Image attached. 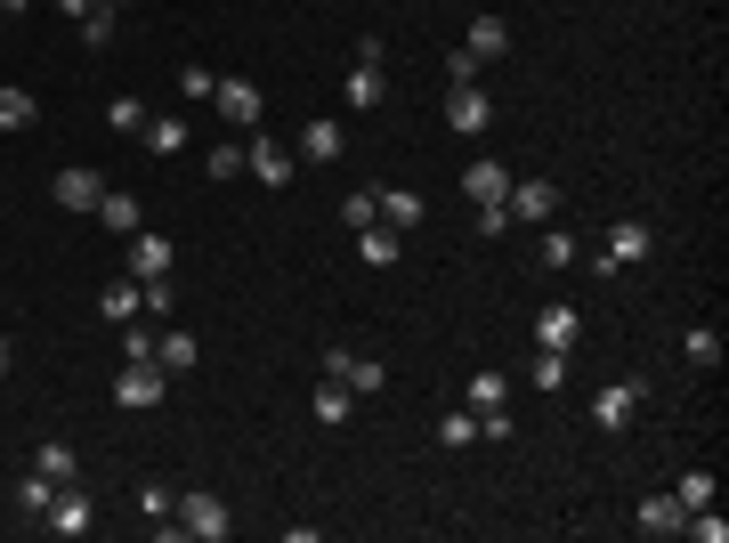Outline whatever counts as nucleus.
Listing matches in <instances>:
<instances>
[{"mask_svg": "<svg viewBox=\"0 0 729 543\" xmlns=\"http://www.w3.org/2000/svg\"><path fill=\"white\" fill-rule=\"evenodd\" d=\"M171 511H178L171 527H178V535H195V543H219L227 527H236V520H227V503L212 495V486H195V495H178Z\"/></svg>", "mask_w": 729, "mask_h": 543, "instance_id": "f257e3e1", "label": "nucleus"}, {"mask_svg": "<svg viewBox=\"0 0 729 543\" xmlns=\"http://www.w3.org/2000/svg\"><path fill=\"white\" fill-rule=\"evenodd\" d=\"M163 398H171V373L154 366V357L122 366V381H114V406H122V413H146V406H163Z\"/></svg>", "mask_w": 729, "mask_h": 543, "instance_id": "f03ea898", "label": "nucleus"}, {"mask_svg": "<svg viewBox=\"0 0 729 543\" xmlns=\"http://www.w3.org/2000/svg\"><path fill=\"white\" fill-rule=\"evenodd\" d=\"M559 203H567V195L552 187V178H511L503 212H511V219H527V227H552V219H559Z\"/></svg>", "mask_w": 729, "mask_h": 543, "instance_id": "7ed1b4c3", "label": "nucleus"}, {"mask_svg": "<svg viewBox=\"0 0 729 543\" xmlns=\"http://www.w3.org/2000/svg\"><path fill=\"white\" fill-rule=\"evenodd\" d=\"M244 171L259 178V187H292V171H300V154H292V146H284V139H268V131H259V139L244 146Z\"/></svg>", "mask_w": 729, "mask_h": 543, "instance_id": "20e7f679", "label": "nucleus"}, {"mask_svg": "<svg viewBox=\"0 0 729 543\" xmlns=\"http://www.w3.org/2000/svg\"><path fill=\"white\" fill-rule=\"evenodd\" d=\"M381 98H389V73H381V41H364V49H357V65H349V106H357V114H373Z\"/></svg>", "mask_w": 729, "mask_h": 543, "instance_id": "39448f33", "label": "nucleus"}, {"mask_svg": "<svg viewBox=\"0 0 729 543\" xmlns=\"http://www.w3.org/2000/svg\"><path fill=\"white\" fill-rule=\"evenodd\" d=\"M41 520L58 527V535H90V527H97V503L82 495V479H73V486H58V495H49V511H41Z\"/></svg>", "mask_w": 729, "mask_h": 543, "instance_id": "423d86ee", "label": "nucleus"}, {"mask_svg": "<svg viewBox=\"0 0 729 543\" xmlns=\"http://www.w3.org/2000/svg\"><path fill=\"white\" fill-rule=\"evenodd\" d=\"M633 260H648V219H616V227H608V252H600L592 268L616 276V268H633Z\"/></svg>", "mask_w": 729, "mask_h": 543, "instance_id": "0eeeda50", "label": "nucleus"}, {"mask_svg": "<svg viewBox=\"0 0 729 543\" xmlns=\"http://www.w3.org/2000/svg\"><path fill=\"white\" fill-rule=\"evenodd\" d=\"M446 122H454L462 139H479L486 122H494V98H486L479 82H454V90H446Z\"/></svg>", "mask_w": 729, "mask_h": 543, "instance_id": "6e6552de", "label": "nucleus"}, {"mask_svg": "<svg viewBox=\"0 0 729 543\" xmlns=\"http://www.w3.org/2000/svg\"><path fill=\"white\" fill-rule=\"evenodd\" d=\"M58 203L65 212H97V203H106V178H97L90 163H65L58 171Z\"/></svg>", "mask_w": 729, "mask_h": 543, "instance_id": "1a4fd4ad", "label": "nucleus"}, {"mask_svg": "<svg viewBox=\"0 0 729 543\" xmlns=\"http://www.w3.org/2000/svg\"><path fill=\"white\" fill-rule=\"evenodd\" d=\"M373 203H381V227H398V236H405V227H422V219H430V203L413 195V187H373Z\"/></svg>", "mask_w": 729, "mask_h": 543, "instance_id": "9d476101", "label": "nucleus"}, {"mask_svg": "<svg viewBox=\"0 0 729 543\" xmlns=\"http://www.w3.org/2000/svg\"><path fill=\"white\" fill-rule=\"evenodd\" d=\"M576 332H584V317H576V308H567V300H552V308H543V317H535V341H543V349H559V357L576 349Z\"/></svg>", "mask_w": 729, "mask_h": 543, "instance_id": "9b49d317", "label": "nucleus"}, {"mask_svg": "<svg viewBox=\"0 0 729 543\" xmlns=\"http://www.w3.org/2000/svg\"><path fill=\"white\" fill-rule=\"evenodd\" d=\"M633 406H640V381H608V390L592 398V422H600V430H624V422H633Z\"/></svg>", "mask_w": 729, "mask_h": 543, "instance_id": "f8f14e48", "label": "nucleus"}, {"mask_svg": "<svg viewBox=\"0 0 729 543\" xmlns=\"http://www.w3.org/2000/svg\"><path fill=\"white\" fill-rule=\"evenodd\" d=\"M171 260H178V252H171V236H146V227H138V244H130V276H171Z\"/></svg>", "mask_w": 729, "mask_h": 543, "instance_id": "ddd939ff", "label": "nucleus"}, {"mask_svg": "<svg viewBox=\"0 0 729 543\" xmlns=\"http://www.w3.org/2000/svg\"><path fill=\"white\" fill-rule=\"evenodd\" d=\"M341 146H349V139H341V122H308L292 154H300V163H341Z\"/></svg>", "mask_w": 729, "mask_h": 543, "instance_id": "4468645a", "label": "nucleus"}, {"mask_svg": "<svg viewBox=\"0 0 729 543\" xmlns=\"http://www.w3.org/2000/svg\"><path fill=\"white\" fill-rule=\"evenodd\" d=\"M97 317H114V325H130V317H146V300H138V276H114L106 293H97Z\"/></svg>", "mask_w": 729, "mask_h": 543, "instance_id": "2eb2a0df", "label": "nucleus"}, {"mask_svg": "<svg viewBox=\"0 0 729 543\" xmlns=\"http://www.w3.org/2000/svg\"><path fill=\"white\" fill-rule=\"evenodd\" d=\"M462 49H471V58H479V65H494V58H511V24H503V17H479V24H471V41H462Z\"/></svg>", "mask_w": 729, "mask_h": 543, "instance_id": "dca6fc26", "label": "nucleus"}, {"mask_svg": "<svg viewBox=\"0 0 729 543\" xmlns=\"http://www.w3.org/2000/svg\"><path fill=\"white\" fill-rule=\"evenodd\" d=\"M462 195H471V203H503L511 195V171L503 163H471V171H462Z\"/></svg>", "mask_w": 729, "mask_h": 543, "instance_id": "f3484780", "label": "nucleus"}, {"mask_svg": "<svg viewBox=\"0 0 729 543\" xmlns=\"http://www.w3.org/2000/svg\"><path fill=\"white\" fill-rule=\"evenodd\" d=\"M503 398H511V373H494V366H479L471 381H462V406H479V413H494Z\"/></svg>", "mask_w": 729, "mask_h": 543, "instance_id": "a211bd4d", "label": "nucleus"}, {"mask_svg": "<svg viewBox=\"0 0 729 543\" xmlns=\"http://www.w3.org/2000/svg\"><path fill=\"white\" fill-rule=\"evenodd\" d=\"M212 98H219V114L236 122V131H251V122H259V90H251V82H219Z\"/></svg>", "mask_w": 729, "mask_h": 543, "instance_id": "6ab92c4d", "label": "nucleus"}, {"mask_svg": "<svg viewBox=\"0 0 729 543\" xmlns=\"http://www.w3.org/2000/svg\"><path fill=\"white\" fill-rule=\"evenodd\" d=\"M681 520H689L681 495H648L640 503V535H681Z\"/></svg>", "mask_w": 729, "mask_h": 543, "instance_id": "aec40b11", "label": "nucleus"}, {"mask_svg": "<svg viewBox=\"0 0 729 543\" xmlns=\"http://www.w3.org/2000/svg\"><path fill=\"white\" fill-rule=\"evenodd\" d=\"M33 114H41V98H33V90L0 82V131H33Z\"/></svg>", "mask_w": 729, "mask_h": 543, "instance_id": "412c9836", "label": "nucleus"}, {"mask_svg": "<svg viewBox=\"0 0 729 543\" xmlns=\"http://www.w3.org/2000/svg\"><path fill=\"white\" fill-rule=\"evenodd\" d=\"M357 260H364V268H389V260H398V227H381V219L357 227Z\"/></svg>", "mask_w": 729, "mask_h": 543, "instance_id": "4be33fe9", "label": "nucleus"}, {"mask_svg": "<svg viewBox=\"0 0 729 543\" xmlns=\"http://www.w3.org/2000/svg\"><path fill=\"white\" fill-rule=\"evenodd\" d=\"M33 471H49V479H58V486H73V479H82V454H73V447H65V438H49V447L33 454Z\"/></svg>", "mask_w": 729, "mask_h": 543, "instance_id": "5701e85b", "label": "nucleus"}, {"mask_svg": "<svg viewBox=\"0 0 729 543\" xmlns=\"http://www.w3.org/2000/svg\"><path fill=\"white\" fill-rule=\"evenodd\" d=\"M114 33H122V0H97V9L82 17V41L90 49H114Z\"/></svg>", "mask_w": 729, "mask_h": 543, "instance_id": "b1692460", "label": "nucleus"}, {"mask_svg": "<svg viewBox=\"0 0 729 543\" xmlns=\"http://www.w3.org/2000/svg\"><path fill=\"white\" fill-rule=\"evenodd\" d=\"M438 438L462 454V447H479V406H446V422H438Z\"/></svg>", "mask_w": 729, "mask_h": 543, "instance_id": "393cba45", "label": "nucleus"}, {"mask_svg": "<svg viewBox=\"0 0 729 543\" xmlns=\"http://www.w3.org/2000/svg\"><path fill=\"white\" fill-rule=\"evenodd\" d=\"M154 154H178V146H187V122H178V114H146V131H138Z\"/></svg>", "mask_w": 729, "mask_h": 543, "instance_id": "a878e982", "label": "nucleus"}, {"mask_svg": "<svg viewBox=\"0 0 729 543\" xmlns=\"http://www.w3.org/2000/svg\"><path fill=\"white\" fill-rule=\"evenodd\" d=\"M308 406H317V422H325V430H341L349 413H357V390H332V381H325V390L308 398Z\"/></svg>", "mask_w": 729, "mask_h": 543, "instance_id": "bb28decb", "label": "nucleus"}, {"mask_svg": "<svg viewBox=\"0 0 729 543\" xmlns=\"http://www.w3.org/2000/svg\"><path fill=\"white\" fill-rule=\"evenodd\" d=\"M154 366H163V373H187L195 366V332H163V341H154Z\"/></svg>", "mask_w": 729, "mask_h": 543, "instance_id": "cd10ccee", "label": "nucleus"}, {"mask_svg": "<svg viewBox=\"0 0 729 543\" xmlns=\"http://www.w3.org/2000/svg\"><path fill=\"white\" fill-rule=\"evenodd\" d=\"M97 219H106L114 236H138V219H146V212H138V195H106V203H97Z\"/></svg>", "mask_w": 729, "mask_h": 543, "instance_id": "c85d7f7f", "label": "nucleus"}, {"mask_svg": "<svg viewBox=\"0 0 729 543\" xmlns=\"http://www.w3.org/2000/svg\"><path fill=\"white\" fill-rule=\"evenodd\" d=\"M341 381H349L357 398H373V390H389V366H381V357H349V373H341Z\"/></svg>", "mask_w": 729, "mask_h": 543, "instance_id": "c756f323", "label": "nucleus"}, {"mask_svg": "<svg viewBox=\"0 0 729 543\" xmlns=\"http://www.w3.org/2000/svg\"><path fill=\"white\" fill-rule=\"evenodd\" d=\"M672 495H681V511H706V503H713V471H681Z\"/></svg>", "mask_w": 729, "mask_h": 543, "instance_id": "7c9ffc66", "label": "nucleus"}, {"mask_svg": "<svg viewBox=\"0 0 729 543\" xmlns=\"http://www.w3.org/2000/svg\"><path fill=\"white\" fill-rule=\"evenodd\" d=\"M681 349H689V366H721V332H713V325H697Z\"/></svg>", "mask_w": 729, "mask_h": 543, "instance_id": "2f4dec72", "label": "nucleus"}, {"mask_svg": "<svg viewBox=\"0 0 729 543\" xmlns=\"http://www.w3.org/2000/svg\"><path fill=\"white\" fill-rule=\"evenodd\" d=\"M543 268H576V236H567V227L543 236Z\"/></svg>", "mask_w": 729, "mask_h": 543, "instance_id": "473e14b6", "label": "nucleus"}, {"mask_svg": "<svg viewBox=\"0 0 729 543\" xmlns=\"http://www.w3.org/2000/svg\"><path fill=\"white\" fill-rule=\"evenodd\" d=\"M138 357H154V332L130 317V325H122V366H138Z\"/></svg>", "mask_w": 729, "mask_h": 543, "instance_id": "72a5a7b5", "label": "nucleus"}, {"mask_svg": "<svg viewBox=\"0 0 729 543\" xmlns=\"http://www.w3.org/2000/svg\"><path fill=\"white\" fill-rule=\"evenodd\" d=\"M527 381H535V390H559V381H567V357H559V349H543Z\"/></svg>", "mask_w": 729, "mask_h": 543, "instance_id": "f704fd0d", "label": "nucleus"}, {"mask_svg": "<svg viewBox=\"0 0 729 543\" xmlns=\"http://www.w3.org/2000/svg\"><path fill=\"white\" fill-rule=\"evenodd\" d=\"M106 122L130 139V131H146V106H138V98H114V106H106Z\"/></svg>", "mask_w": 729, "mask_h": 543, "instance_id": "c9c22d12", "label": "nucleus"}, {"mask_svg": "<svg viewBox=\"0 0 729 543\" xmlns=\"http://www.w3.org/2000/svg\"><path fill=\"white\" fill-rule=\"evenodd\" d=\"M49 495H58V479H49V471H33V479L17 486V503H24V511H49Z\"/></svg>", "mask_w": 729, "mask_h": 543, "instance_id": "e433bc0d", "label": "nucleus"}, {"mask_svg": "<svg viewBox=\"0 0 729 543\" xmlns=\"http://www.w3.org/2000/svg\"><path fill=\"white\" fill-rule=\"evenodd\" d=\"M381 219V203H373V187H364V195H349L341 203V227H373Z\"/></svg>", "mask_w": 729, "mask_h": 543, "instance_id": "4c0bfd02", "label": "nucleus"}, {"mask_svg": "<svg viewBox=\"0 0 729 543\" xmlns=\"http://www.w3.org/2000/svg\"><path fill=\"white\" fill-rule=\"evenodd\" d=\"M178 90H187V98H212L219 73H212V65H187V73H178Z\"/></svg>", "mask_w": 729, "mask_h": 543, "instance_id": "58836bf2", "label": "nucleus"}, {"mask_svg": "<svg viewBox=\"0 0 729 543\" xmlns=\"http://www.w3.org/2000/svg\"><path fill=\"white\" fill-rule=\"evenodd\" d=\"M171 503H178L171 486H138V511H146V520H171Z\"/></svg>", "mask_w": 729, "mask_h": 543, "instance_id": "ea45409f", "label": "nucleus"}, {"mask_svg": "<svg viewBox=\"0 0 729 543\" xmlns=\"http://www.w3.org/2000/svg\"><path fill=\"white\" fill-rule=\"evenodd\" d=\"M244 171V146H212V178H236Z\"/></svg>", "mask_w": 729, "mask_h": 543, "instance_id": "a19ab883", "label": "nucleus"}, {"mask_svg": "<svg viewBox=\"0 0 729 543\" xmlns=\"http://www.w3.org/2000/svg\"><path fill=\"white\" fill-rule=\"evenodd\" d=\"M58 9H65V17H90V9H97V0H58Z\"/></svg>", "mask_w": 729, "mask_h": 543, "instance_id": "79ce46f5", "label": "nucleus"}, {"mask_svg": "<svg viewBox=\"0 0 729 543\" xmlns=\"http://www.w3.org/2000/svg\"><path fill=\"white\" fill-rule=\"evenodd\" d=\"M17 366V349H9V332H0V373H9Z\"/></svg>", "mask_w": 729, "mask_h": 543, "instance_id": "37998d69", "label": "nucleus"}, {"mask_svg": "<svg viewBox=\"0 0 729 543\" xmlns=\"http://www.w3.org/2000/svg\"><path fill=\"white\" fill-rule=\"evenodd\" d=\"M17 9H33V0H0V17H17Z\"/></svg>", "mask_w": 729, "mask_h": 543, "instance_id": "c03bdc74", "label": "nucleus"}]
</instances>
